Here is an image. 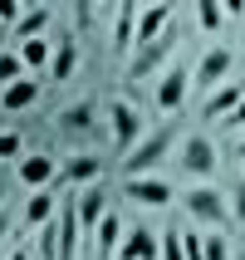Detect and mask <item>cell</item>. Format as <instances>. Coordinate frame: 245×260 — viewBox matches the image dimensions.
<instances>
[{
  "mask_svg": "<svg viewBox=\"0 0 245 260\" xmlns=\"http://www.w3.org/2000/svg\"><path fill=\"white\" fill-rule=\"evenodd\" d=\"M177 138H182V128H177V123H162L157 133H147L143 143H137L128 157L118 162V177H157V167L177 152Z\"/></svg>",
  "mask_w": 245,
  "mask_h": 260,
  "instance_id": "6da1fadb",
  "label": "cell"
},
{
  "mask_svg": "<svg viewBox=\"0 0 245 260\" xmlns=\"http://www.w3.org/2000/svg\"><path fill=\"white\" fill-rule=\"evenodd\" d=\"M172 162H177V172L187 177L191 187H201V182H211V177L221 172V147L211 143L206 133H182Z\"/></svg>",
  "mask_w": 245,
  "mask_h": 260,
  "instance_id": "7a4b0ae2",
  "label": "cell"
},
{
  "mask_svg": "<svg viewBox=\"0 0 245 260\" xmlns=\"http://www.w3.org/2000/svg\"><path fill=\"white\" fill-rule=\"evenodd\" d=\"M182 216H187V226L226 231V221H231V197H226L221 187H211V182H201V187H191L187 197H182Z\"/></svg>",
  "mask_w": 245,
  "mask_h": 260,
  "instance_id": "3957f363",
  "label": "cell"
},
{
  "mask_svg": "<svg viewBox=\"0 0 245 260\" xmlns=\"http://www.w3.org/2000/svg\"><path fill=\"white\" fill-rule=\"evenodd\" d=\"M177 40H182V29L167 25L157 40L137 44V49L128 54V64H123V79H132V84H137V79H152V74H162L167 64H172V54H177Z\"/></svg>",
  "mask_w": 245,
  "mask_h": 260,
  "instance_id": "277c9868",
  "label": "cell"
},
{
  "mask_svg": "<svg viewBox=\"0 0 245 260\" xmlns=\"http://www.w3.org/2000/svg\"><path fill=\"white\" fill-rule=\"evenodd\" d=\"M108 138H113L118 152H132V147L147 138V113L128 99H113L108 103Z\"/></svg>",
  "mask_w": 245,
  "mask_h": 260,
  "instance_id": "5b68a950",
  "label": "cell"
},
{
  "mask_svg": "<svg viewBox=\"0 0 245 260\" xmlns=\"http://www.w3.org/2000/svg\"><path fill=\"white\" fill-rule=\"evenodd\" d=\"M123 197H128L132 206H143V211H167V206L177 202V187L167 182V177H123Z\"/></svg>",
  "mask_w": 245,
  "mask_h": 260,
  "instance_id": "8992f818",
  "label": "cell"
},
{
  "mask_svg": "<svg viewBox=\"0 0 245 260\" xmlns=\"http://www.w3.org/2000/svg\"><path fill=\"white\" fill-rule=\"evenodd\" d=\"M137 49V0H118L113 29H108V59L128 64V54Z\"/></svg>",
  "mask_w": 245,
  "mask_h": 260,
  "instance_id": "52a82bcc",
  "label": "cell"
},
{
  "mask_svg": "<svg viewBox=\"0 0 245 260\" xmlns=\"http://www.w3.org/2000/svg\"><path fill=\"white\" fill-rule=\"evenodd\" d=\"M231 44H211L201 59H196V69H191V84H196V93H211V88H221L226 79H231Z\"/></svg>",
  "mask_w": 245,
  "mask_h": 260,
  "instance_id": "ba28073f",
  "label": "cell"
},
{
  "mask_svg": "<svg viewBox=\"0 0 245 260\" xmlns=\"http://www.w3.org/2000/svg\"><path fill=\"white\" fill-rule=\"evenodd\" d=\"M187 88H191V69L187 64H167L157 74V88H152V108L157 113H177L187 103Z\"/></svg>",
  "mask_w": 245,
  "mask_h": 260,
  "instance_id": "9c48e42d",
  "label": "cell"
},
{
  "mask_svg": "<svg viewBox=\"0 0 245 260\" xmlns=\"http://www.w3.org/2000/svg\"><path fill=\"white\" fill-rule=\"evenodd\" d=\"M74 197V211H79V231H98V221L113 211V202H108V187L103 182H88V187H79V191H69Z\"/></svg>",
  "mask_w": 245,
  "mask_h": 260,
  "instance_id": "30bf717a",
  "label": "cell"
},
{
  "mask_svg": "<svg viewBox=\"0 0 245 260\" xmlns=\"http://www.w3.org/2000/svg\"><path fill=\"white\" fill-rule=\"evenodd\" d=\"M88 182H103V157H93V152H79V157H69L64 162V172L54 177V191H79V187H88Z\"/></svg>",
  "mask_w": 245,
  "mask_h": 260,
  "instance_id": "8fae6325",
  "label": "cell"
},
{
  "mask_svg": "<svg viewBox=\"0 0 245 260\" xmlns=\"http://www.w3.org/2000/svg\"><path fill=\"white\" fill-rule=\"evenodd\" d=\"M93 118H98V103H93V99L69 103V108L59 113V138H64V143H79V138H88V133L98 128Z\"/></svg>",
  "mask_w": 245,
  "mask_h": 260,
  "instance_id": "7c38bea8",
  "label": "cell"
},
{
  "mask_svg": "<svg viewBox=\"0 0 245 260\" xmlns=\"http://www.w3.org/2000/svg\"><path fill=\"white\" fill-rule=\"evenodd\" d=\"M15 177H20V187L40 191V187H54L59 177V162L49 157V152H25V157L15 162Z\"/></svg>",
  "mask_w": 245,
  "mask_h": 260,
  "instance_id": "4fadbf2b",
  "label": "cell"
},
{
  "mask_svg": "<svg viewBox=\"0 0 245 260\" xmlns=\"http://www.w3.org/2000/svg\"><path fill=\"white\" fill-rule=\"evenodd\" d=\"M59 197H64V191H54V187L29 191V197H25V216H20V231H40V226H49L54 211H59Z\"/></svg>",
  "mask_w": 245,
  "mask_h": 260,
  "instance_id": "5bb4252c",
  "label": "cell"
},
{
  "mask_svg": "<svg viewBox=\"0 0 245 260\" xmlns=\"http://www.w3.org/2000/svg\"><path fill=\"white\" fill-rule=\"evenodd\" d=\"M240 99H245V79H226L221 88H211L201 99V118H231Z\"/></svg>",
  "mask_w": 245,
  "mask_h": 260,
  "instance_id": "9a60e30c",
  "label": "cell"
},
{
  "mask_svg": "<svg viewBox=\"0 0 245 260\" xmlns=\"http://www.w3.org/2000/svg\"><path fill=\"white\" fill-rule=\"evenodd\" d=\"M123 216L118 211H108V216L98 221V231H93V241H88V250H93V260H113L118 255V246H123Z\"/></svg>",
  "mask_w": 245,
  "mask_h": 260,
  "instance_id": "2e32d148",
  "label": "cell"
},
{
  "mask_svg": "<svg viewBox=\"0 0 245 260\" xmlns=\"http://www.w3.org/2000/svg\"><path fill=\"white\" fill-rule=\"evenodd\" d=\"M29 103H40V79H15L10 88H0V113L5 118H15V113H25Z\"/></svg>",
  "mask_w": 245,
  "mask_h": 260,
  "instance_id": "e0dca14e",
  "label": "cell"
},
{
  "mask_svg": "<svg viewBox=\"0 0 245 260\" xmlns=\"http://www.w3.org/2000/svg\"><path fill=\"white\" fill-rule=\"evenodd\" d=\"M167 25H172V5H167V0H162V5H137V44L157 40Z\"/></svg>",
  "mask_w": 245,
  "mask_h": 260,
  "instance_id": "ac0fdd59",
  "label": "cell"
},
{
  "mask_svg": "<svg viewBox=\"0 0 245 260\" xmlns=\"http://www.w3.org/2000/svg\"><path fill=\"white\" fill-rule=\"evenodd\" d=\"M49 20H54V10H49V5H40V10H25L20 20H15L10 40H15V44H25V40H44V29H49Z\"/></svg>",
  "mask_w": 245,
  "mask_h": 260,
  "instance_id": "d6986e66",
  "label": "cell"
},
{
  "mask_svg": "<svg viewBox=\"0 0 245 260\" xmlns=\"http://www.w3.org/2000/svg\"><path fill=\"white\" fill-rule=\"evenodd\" d=\"M79 64V40L74 35H54V54H49V79H69Z\"/></svg>",
  "mask_w": 245,
  "mask_h": 260,
  "instance_id": "ffe728a7",
  "label": "cell"
},
{
  "mask_svg": "<svg viewBox=\"0 0 245 260\" xmlns=\"http://www.w3.org/2000/svg\"><path fill=\"white\" fill-rule=\"evenodd\" d=\"M15 54H20V64H25V74H44L49 69V54H54V40H25V44H15Z\"/></svg>",
  "mask_w": 245,
  "mask_h": 260,
  "instance_id": "44dd1931",
  "label": "cell"
},
{
  "mask_svg": "<svg viewBox=\"0 0 245 260\" xmlns=\"http://www.w3.org/2000/svg\"><path fill=\"white\" fill-rule=\"evenodd\" d=\"M221 20H226V10H221L216 0H196V25L206 35H221Z\"/></svg>",
  "mask_w": 245,
  "mask_h": 260,
  "instance_id": "7402d4cb",
  "label": "cell"
},
{
  "mask_svg": "<svg viewBox=\"0 0 245 260\" xmlns=\"http://www.w3.org/2000/svg\"><path fill=\"white\" fill-rule=\"evenodd\" d=\"M201 250H206V260H231V236H226V231H206L201 236Z\"/></svg>",
  "mask_w": 245,
  "mask_h": 260,
  "instance_id": "603a6c76",
  "label": "cell"
},
{
  "mask_svg": "<svg viewBox=\"0 0 245 260\" xmlns=\"http://www.w3.org/2000/svg\"><path fill=\"white\" fill-rule=\"evenodd\" d=\"M15 79H25V64H20L15 49H0V88H10Z\"/></svg>",
  "mask_w": 245,
  "mask_h": 260,
  "instance_id": "cb8c5ba5",
  "label": "cell"
},
{
  "mask_svg": "<svg viewBox=\"0 0 245 260\" xmlns=\"http://www.w3.org/2000/svg\"><path fill=\"white\" fill-rule=\"evenodd\" d=\"M157 260H182V241H177V221L157 236Z\"/></svg>",
  "mask_w": 245,
  "mask_h": 260,
  "instance_id": "d4e9b609",
  "label": "cell"
},
{
  "mask_svg": "<svg viewBox=\"0 0 245 260\" xmlns=\"http://www.w3.org/2000/svg\"><path fill=\"white\" fill-rule=\"evenodd\" d=\"M20 162V157H25V138H20V133H15V128H5V133H0V162Z\"/></svg>",
  "mask_w": 245,
  "mask_h": 260,
  "instance_id": "484cf974",
  "label": "cell"
},
{
  "mask_svg": "<svg viewBox=\"0 0 245 260\" xmlns=\"http://www.w3.org/2000/svg\"><path fill=\"white\" fill-rule=\"evenodd\" d=\"M20 15H25V5H15V0H0V29H5V25L15 29V20H20Z\"/></svg>",
  "mask_w": 245,
  "mask_h": 260,
  "instance_id": "4316f807",
  "label": "cell"
},
{
  "mask_svg": "<svg viewBox=\"0 0 245 260\" xmlns=\"http://www.w3.org/2000/svg\"><path fill=\"white\" fill-rule=\"evenodd\" d=\"M221 123H226V133H231V138H235V133H245V99L235 103V113H231V118H221Z\"/></svg>",
  "mask_w": 245,
  "mask_h": 260,
  "instance_id": "83f0119b",
  "label": "cell"
},
{
  "mask_svg": "<svg viewBox=\"0 0 245 260\" xmlns=\"http://www.w3.org/2000/svg\"><path fill=\"white\" fill-rule=\"evenodd\" d=\"M231 211H235V221L245 226V187H235V191H231Z\"/></svg>",
  "mask_w": 245,
  "mask_h": 260,
  "instance_id": "f1b7e54d",
  "label": "cell"
},
{
  "mask_svg": "<svg viewBox=\"0 0 245 260\" xmlns=\"http://www.w3.org/2000/svg\"><path fill=\"white\" fill-rule=\"evenodd\" d=\"M10 241V211H0V246Z\"/></svg>",
  "mask_w": 245,
  "mask_h": 260,
  "instance_id": "f546056e",
  "label": "cell"
},
{
  "mask_svg": "<svg viewBox=\"0 0 245 260\" xmlns=\"http://www.w3.org/2000/svg\"><path fill=\"white\" fill-rule=\"evenodd\" d=\"M226 147H231L235 157H240V172H245V138H240V143H235V138H231V143H226Z\"/></svg>",
  "mask_w": 245,
  "mask_h": 260,
  "instance_id": "4dcf8cb0",
  "label": "cell"
},
{
  "mask_svg": "<svg viewBox=\"0 0 245 260\" xmlns=\"http://www.w3.org/2000/svg\"><path fill=\"white\" fill-rule=\"evenodd\" d=\"M10 260H34V250H29V246H15V250H10Z\"/></svg>",
  "mask_w": 245,
  "mask_h": 260,
  "instance_id": "1f68e13d",
  "label": "cell"
},
{
  "mask_svg": "<svg viewBox=\"0 0 245 260\" xmlns=\"http://www.w3.org/2000/svg\"><path fill=\"white\" fill-rule=\"evenodd\" d=\"M5 197H10V187H5V177H0V211H5Z\"/></svg>",
  "mask_w": 245,
  "mask_h": 260,
  "instance_id": "d6a6232c",
  "label": "cell"
},
{
  "mask_svg": "<svg viewBox=\"0 0 245 260\" xmlns=\"http://www.w3.org/2000/svg\"><path fill=\"white\" fill-rule=\"evenodd\" d=\"M240 54H245V25H240Z\"/></svg>",
  "mask_w": 245,
  "mask_h": 260,
  "instance_id": "836d02e7",
  "label": "cell"
},
{
  "mask_svg": "<svg viewBox=\"0 0 245 260\" xmlns=\"http://www.w3.org/2000/svg\"><path fill=\"white\" fill-rule=\"evenodd\" d=\"M0 133H5V113H0Z\"/></svg>",
  "mask_w": 245,
  "mask_h": 260,
  "instance_id": "e575fe53",
  "label": "cell"
},
{
  "mask_svg": "<svg viewBox=\"0 0 245 260\" xmlns=\"http://www.w3.org/2000/svg\"><path fill=\"white\" fill-rule=\"evenodd\" d=\"M79 260H93V250H88V255H79Z\"/></svg>",
  "mask_w": 245,
  "mask_h": 260,
  "instance_id": "d590c367",
  "label": "cell"
},
{
  "mask_svg": "<svg viewBox=\"0 0 245 260\" xmlns=\"http://www.w3.org/2000/svg\"><path fill=\"white\" fill-rule=\"evenodd\" d=\"M0 40H5V29H0Z\"/></svg>",
  "mask_w": 245,
  "mask_h": 260,
  "instance_id": "8d00e7d4",
  "label": "cell"
}]
</instances>
